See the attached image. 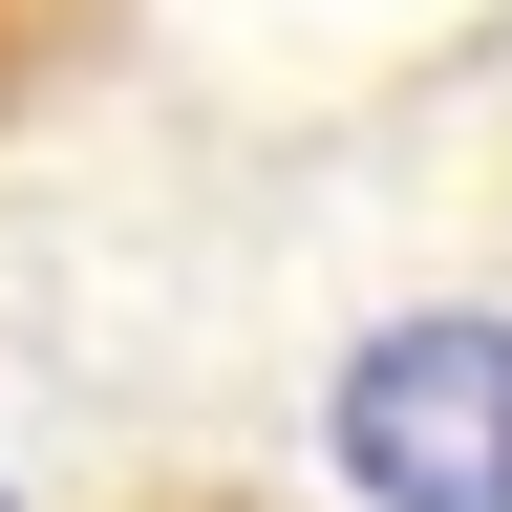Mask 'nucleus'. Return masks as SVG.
Instances as JSON below:
<instances>
[{
	"label": "nucleus",
	"instance_id": "1",
	"mask_svg": "<svg viewBox=\"0 0 512 512\" xmlns=\"http://www.w3.org/2000/svg\"><path fill=\"white\" fill-rule=\"evenodd\" d=\"M342 470L384 512H512V320L491 299H427L342 363Z\"/></svg>",
	"mask_w": 512,
	"mask_h": 512
},
{
	"label": "nucleus",
	"instance_id": "2",
	"mask_svg": "<svg viewBox=\"0 0 512 512\" xmlns=\"http://www.w3.org/2000/svg\"><path fill=\"white\" fill-rule=\"evenodd\" d=\"M107 43H128V0H0V150H22V128L86 86Z\"/></svg>",
	"mask_w": 512,
	"mask_h": 512
},
{
	"label": "nucleus",
	"instance_id": "3",
	"mask_svg": "<svg viewBox=\"0 0 512 512\" xmlns=\"http://www.w3.org/2000/svg\"><path fill=\"white\" fill-rule=\"evenodd\" d=\"M150 512H235V491H150Z\"/></svg>",
	"mask_w": 512,
	"mask_h": 512
},
{
	"label": "nucleus",
	"instance_id": "4",
	"mask_svg": "<svg viewBox=\"0 0 512 512\" xmlns=\"http://www.w3.org/2000/svg\"><path fill=\"white\" fill-rule=\"evenodd\" d=\"M0 512H22V491H0Z\"/></svg>",
	"mask_w": 512,
	"mask_h": 512
}]
</instances>
